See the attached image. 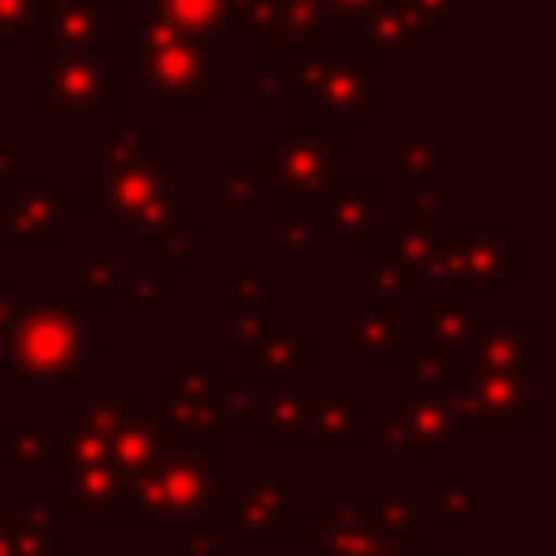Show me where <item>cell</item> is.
<instances>
[{"instance_id":"obj_1","label":"cell","mask_w":556,"mask_h":556,"mask_svg":"<svg viewBox=\"0 0 556 556\" xmlns=\"http://www.w3.org/2000/svg\"><path fill=\"white\" fill-rule=\"evenodd\" d=\"M100 304L87 295H26L22 313L9 330L0 365L30 391L78 395L83 391V356L100 352V334L83 330V317Z\"/></svg>"},{"instance_id":"obj_2","label":"cell","mask_w":556,"mask_h":556,"mask_svg":"<svg viewBox=\"0 0 556 556\" xmlns=\"http://www.w3.org/2000/svg\"><path fill=\"white\" fill-rule=\"evenodd\" d=\"M122 70L143 83V91L161 104V113L195 117L204 100L222 91L213 39L174 30L156 17H126L117 39Z\"/></svg>"},{"instance_id":"obj_3","label":"cell","mask_w":556,"mask_h":556,"mask_svg":"<svg viewBox=\"0 0 556 556\" xmlns=\"http://www.w3.org/2000/svg\"><path fill=\"white\" fill-rule=\"evenodd\" d=\"M178 169L182 161L161 152L156 161L122 174H91L74 195H65V213H96L109 239L126 230H156L178 213Z\"/></svg>"},{"instance_id":"obj_4","label":"cell","mask_w":556,"mask_h":556,"mask_svg":"<svg viewBox=\"0 0 556 556\" xmlns=\"http://www.w3.org/2000/svg\"><path fill=\"white\" fill-rule=\"evenodd\" d=\"M217 491H222V465H204V460L169 447L152 469L126 478L122 530L156 534L169 526H195Z\"/></svg>"},{"instance_id":"obj_5","label":"cell","mask_w":556,"mask_h":556,"mask_svg":"<svg viewBox=\"0 0 556 556\" xmlns=\"http://www.w3.org/2000/svg\"><path fill=\"white\" fill-rule=\"evenodd\" d=\"M517 287V243L491 213H456V235L439 243V291L508 295Z\"/></svg>"},{"instance_id":"obj_6","label":"cell","mask_w":556,"mask_h":556,"mask_svg":"<svg viewBox=\"0 0 556 556\" xmlns=\"http://www.w3.org/2000/svg\"><path fill=\"white\" fill-rule=\"evenodd\" d=\"M256 169H261V187L274 195L326 200V191L339 178V139L313 126L308 117H287L278 122L274 135L261 139Z\"/></svg>"},{"instance_id":"obj_7","label":"cell","mask_w":556,"mask_h":556,"mask_svg":"<svg viewBox=\"0 0 556 556\" xmlns=\"http://www.w3.org/2000/svg\"><path fill=\"white\" fill-rule=\"evenodd\" d=\"M226 495V534H235L243 552H295V521L304 513L300 473H243Z\"/></svg>"},{"instance_id":"obj_8","label":"cell","mask_w":556,"mask_h":556,"mask_svg":"<svg viewBox=\"0 0 556 556\" xmlns=\"http://www.w3.org/2000/svg\"><path fill=\"white\" fill-rule=\"evenodd\" d=\"M122 78L126 70L117 52H43V113H96L113 122Z\"/></svg>"},{"instance_id":"obj_9","label":"cell","mask_w":556,"mask_h":556,"mask_svg":"<svg viewBox=\"0 0 556 556\" xmlns=\"http://www.w3.org/2000/svg\"><path fill=\"white\" fill-rule=\"evenodd\" d=\"M65 243V187L61 178H17L0 208V248L9 256H56Z\"/></svg>"},{"instance_id":"obj_10","label":"cell","mask_w":556,"mask_h":556,"mask_svg":"<svg viewBox=\"0 0 556 556\" xmlns=\"http://www.w3.org/2000/svg\"><path fill=\"white\" fill-rule=\"evenodd\" d=\"M447 408L465 430H500V434H530L539 421V395L530 378H500V374H473L465 369L456 391L447 395Z\"/></svg>"},{"instance_id":"obj_11","label":"cell","mask_w":556,"mask_h":556,"mask_svg":"<svg viewBox=\"0 0 556 556\" xmlns=\"http://www.w3.org/2000/svg\"><path fill=\"white\" fill-rule=\"evenodd\" d=\"M391 543L382 530L369 526L356 495L321 491L313 513H300L295 521V552L313 556H391Z\"/></svg>"},{"instance_id":"obj_12","label":"cell","mask_w":556,"mask_h":556,"mask_svg":"<svg viewBox=\"0 0 556 556\" xmlns=\"http://www.w3.org/2000/svg\"><path fill=\"white\" fill-rule=\"evenodd\" d=\"M217 382L222 356L217 352H182L174 369L161 374V421L174 434H222L217 430Z\"/></svg>"},{"instance_id":"obj_13","label":"cell","mask_w":556,"mask_h":556,"mask_svg":"<svg viewBox=\"0 0 556 556\" xmlns=\"http://www.w3.org/2000/svg\"><path fill=\"white\" fill-rule=\"evenodd\" d=\"M122 22L117 0H43L35 39L43 52H117Z\"/></svg>"},{"instance_id":"obj_14","label":"cell","mask_w":556,"mask_h":556,"mask_svg":"<svg viewBox=\"0 0 556 556\" xmlns=\"http://www.w3.org/2000/svg\"><path fill=\"white\" fill-rule=\"evenodd\" d=\"M378 452H413L421 469H439V456L460 447V426L447 400H400L391 417L374 426Z\"/></svg>"},{"instance_id":"obj_15","label":"cell","mask_w":556,"mask_h":556,"mask_svg":"<svg viewBox=\"0 0 556 556\" xmlns=\"http://www.w3.org/2000/svg\"><path fill=\"white\" fill-rule=\"evenodd\" d=\"M534 356H539V326L530 313L478 317L465 348V369L500 374V378H534Z\"/></svg>"},{"instance_id":"obj_16","label":"cell","mask_w":556,"mask_h":556,"mask_svg":"<svg viewBox=\"0 0 556 556\" xmlns=\"http://www.w3.org/2000/svg\"><path fill=\"white\" fill-rule=\"evenodd\" d=\"M478 317L482 313L469 295L426 291V295H417V313H404V348H430L443 356H465Z\"/></svg>"},{"instance_id":"obj_17","label":"cell","mask_w":556,"mask_h":556,"mask_svg":"<svg viewBox=\"0 0 556 556\" xmlns=\"http://www.w3.org/2000/svg\"><path fill=\"white\" fill-rule=\"evenodd\" d=\"M334 343L343 356L356 361L361 374H382L395 369L404 352V313L400 308H378V304H356L334 321Z\"/></svg>"},{"instance_id":"obj_18","label":"cell","mask_w":556,"mask_h":556,"mask_svg":"<svg viewBox=\"0 0 556 556\" xmlns=\"http://www.w3.org/2000/svg\"><path fill=\"white\" fill-rule=\"evenodd\" d=\"M61 473V508L78 517V526L87 534H113L122 530V491H126V478L109 465V460H96V465H70V469H56Z\"/></svg>"},{"instance_id":"obj_19","label":"cell","mask_w":556,"mask_h":556,"mask_svg":"<svg viewBox=\"0 0 556 556\" xmlns=\"http://www.w3.org/2000/svg\"><path fill=\"white\" fill-rule=\"evenodd\" d=\"M374 243L391 261L404 265V274L413 278V295L439 291V243H443L439 217H430V213H387Z\"/></svg>"},{"instance_id":"obj_20","label":"cell","mask_w":556,"mask_h":556,"mask_svg":"<svg viewBox=\"0 0 556 556\" xmlns=\"http://www.w3.org/2000/svg\"><path fill=\"white\" fill-rule=\"evenodd\" d=\"M326 235L343 256H361L374 248L382 230V208H378V182L374 178H334L326 191Z\"/></svg>"},{"instance_id":"obj_21","label":"cell","mask_w":556,"mask_h":556,"mask_svg":"<svg viewBox=\"0 0 556 556\" xmlns=\"http://www.w3.org/2000/svg\"><path fill=\"white\" fill-rule=\"evenodd\" d=\"M374 426H378V417L361 408V395L356 391L313 395V408H308V447L304 452L348 456V452L361 447V434H369Z\"/></svg>"},{"instance_id":"obj_22","label":"cell","mask_w":556,"mask_h":556,"mask_svg":"<svg viewBox=\"0 0 556 556\" xmlns=\"http://www.w3.org/2000/svg\"><path fill=\"white\" fill-rule=\"evenodd\" d=\"M308 408H313V395L300 382L269 378L265 400H261V421H256V447L265 456L304 452L308 447Z\"/></svg>"},{"instance_id":"obj_23","label":"cell","mask_w":556,"mask_h":556,"mask_svg":"<svg viewBox=\"0 0 556 556\" xmlns=\"http://www.w3.org/2000/svg\"><path fill=\"white\" fill-rule=\"evenodd\" d=\"M0 469L4 473H56V439L30 408L0 417Z\"/></svg>"},{"instance_id":"obj_24","label":"cell","mask_w":556,"mask_h":556,"mask_svg":"<svg viewBox=\"0 0 556 556\" xmlns=\"http://www.w3.org/2000/svg\"><path fill=\"white\" fill-rule=\"evenodd\" d=\"M248 365L274 382H300L317 374V334H308L291 313H282L269 339L248 356Z\"/></svg>"},{"instance_id":"obj_25","label":"cell","mask_w":556,"mask_h":556,"mask_svg":"<svg viewBox=\"0 0 556 556\" xmlns=\"http://www.w3.org/2000/svg\"><path fill=\"white\" fill-rule=\"evenodd\" d=\"M391 374H395L400 400H447L465 374V356H443L430 348H404Z\"/></svg>"},{"instance_id":"obj_26","label":"cell","mask_w":556,"mask_h":556,"mask_svg":"<svg viewBox=\"0 0 556 556\" xmlns=\"http://www.w3.org/2000/svg\"><path fill=\"white\" fill-rule=\"evenodd\" d=\"M169 447H174V430H169L161 417L135 413V417H126V421L113 430V439H109V465H113L122 478H135V473L152 469Z\"/></svg>"},{"instance_id":"obj_27","label":"cell","mask_w":556,"mask_h":556,"mask_svg":"<svg viewBox=\"0 0 556 556\" xmlns=\"http://www.w3.org/2000/svg\"><path fill=\"white\" fill-rule=\"evenodd\" d=\"M265 387H269V378L256 374L248 361L239 369H222V382H217V430L222 434H256Z\"/></svg>"},{"instance_id":"obj_28","label":"cell","mask_w":556,"mask_h":556,"mask_svg":"<svg viewBox=\"0 0 556 556\" xmlns=\"http://www.w3.org/2000/svg\"><path fill=\"white\" fill-rule=\"evenodd\" d=\"M161 156V117H113L104 122V139H100V174H122L135 165H148Z\"/></svg>"},{"instance_id":"obj_29","label":"cell","mask_w":556,"mask_h":556,"mask_svg":"<svg viewBox=\"0 0 556 556\" xmlns=\"http://www.w3.org/2000/svg\"><path fill=\"white\" fill-rule=\"evenodd\" d=\"M195 239H200V217H195V213H174L165 226L143 230V235H139V248L161 261V274H169V278L182 282L187 274L200 269Z\"/></svg>"},{"instance_id":"obj_30","label":"cell","mask_w":556,"mask_h":556,"mask_svg":"<svg viewBox=\"0 0 556 556\" xmlns=\"http://www.w3.org/2000/svg\"><path fill=\"white\" fill-rule=\"evenodd\" d=\"M135 413H143V404H139V395H135V391L91 395L87 404H78L74 413H65V417H61V430H56V434L91 439V443H104V447H109L113 430H117L126 417H135Z\"/></svg>"},{"instance_id":"obj_31","label":"cell","mask_w":556,"mask_h":556,"mask_svg":"<svg viewBox=\"0 0 556 556\" xmlns=\"http://www.w3.org/2000/svg\"><path fill=\"white\" fill-rule=\"evenodd\" d=\"M413 295V278L404 274L400 261H391L378 243L356 256V300L378 304V308H400V300Z\"/></svg>"},{"instance_id":"obj_32","label":"cell","mask_w":556,"mask_h":556,"mask_svg":"<svg viewBox=\"0 0 556 556\" xmlns=\"http://www.w3.org/2000/svg\"><path fill=\"white\" fill-rule=\"evenodd\" d=\"M434 521L443 534H469L478 526V473L443 469L434 482Z\"/></svg>"},{"instance_id":"obj_33","label":"cell","mask_w":556,"mask_h":556,"mask_svg":"<svg viewBox=\"0 0 556 556\" xmlns=\"http://www.w3.org/2000/svg\"><path fill=\"white\" fill-rule=\"evenodd\" d=\"M356 35L382 56H417V48H421V35L408 26V17L400 13V4L395 0H378L361 22H356Z\"/></svg>"},{"instance_id":"obj_34","label":"cell","mask_w":556,"mask_h":556,"mask_svg":"<svg viewBox=\"0 0 556 556\" xmlns=\"http://www.w3.org/2000/svg\"><path fill=\"white\" fill-rule=\"evenodd\" d=\"M143 17H156V22L174 26V30L200 35V39L230 35L226 0H148V13Z\"/></svg>"},{"instance_id":"obj_35","label":"cell","mask_w":556,"mask_h":556,"mask_svg":"<svg viewBox=\"0 0 556 556\" xmlns=\"http://www.w3.org/2000/svg\"><path fill=\"white\" fill-rule=\"evenodd\" d=\"M395 156H400V174L404 178H426V182H439L447 174H456V139L452 135H400L395 143Z\"/></svg>"},{"instance_id":"obj_36","label":"cell","mask_w":556,"mask_h":556,"mask_svg":"<svg viewBox=\"0 0 556 556\" xmlns=\"http://www.w3.org/2000/svg\"><path fill=\"white\" fill-rule=\"evenodd\" d=\"M261 195H265V187H261L256 156L226 152L217 161V208L226 217H239V213H252L261 204Z\"/></svg>"},{"instance_id":"obj_37","label":"cell","mask_w":556,"mask_h":556,"mask_svg":"<svg viewBox=\"0 0 556 556\" xmlns=\"http://www.w3.org/2000/svg\"><path fill=\"white\" fill-rule=\"evenodd\" d=\"M326 239V204L313 195H282L278 200V243L291 256H304L313 243Z\"/></svg>"},{"instance_id":"obj_38","label":"cell","mask_w":556,"mask_h":556,"mask_svg":"<svg viewBox=\"0 0 556 556\" xmlns=\"http://www.w3.org/2000/svg\"><path fill=\"white\" fill-rule=\"evenodd\" d=\"M278 308H222V330H217V339H222V352L217 356H239V361H248L265 339H269V330L278 326Z\"/></svg>"},{"instance_id":"obj_39","label":"cell","mask_w":556,"mask_h":556,"mask_svg":"<svg viewBox=\"0 0 556 556\" xmlns=\"http://www.w3.org/2000/svg\"><path fill=\"white\" fill-rule=\"evenodd\" d=\"M278 278L261 269L256 256H243L239 274L222 278V308H278Z\"/></svg>"},{"instance_id":"obj_40","label":"cell","mask_w":556,"mask_h":556,"mask_svg":"<svg viewBox=\"0 0 556 556\" xmlns=\"http://www.w3.org/2000/svg\"><path fill=\"white\" fill-rule=\"evenodd\" d=\"M356 504L369 517V526L382 530L387 539H400V534L417 530V504L404 491H361Z\"/></svg>"},{"instance_id":"obj_41","label":"cell","mask_w":556,"mask_h":556,"mask_svg":"<svg viewBox=\"0 0 556 556\" xmlns=\"http://www.w3.org/2000/svg\"><path fill=\"white\" fill-rule=\"evenodd\" d=\"M395 213H430V217H456V191H443L439 182L426 178H404L395 182Z\"/></svg>"},{"instance_id":"obj_42","label":"cell","mask_w":556,"mask_h":556,"mask_svg":"<svg viewBox=\"0 0 556 556\" xmlns=\"http://www.w3.org/2000/svg\"><path fill=\"white\" fill-rule=\"evenodd\" d=\"M178 278H169V274H161V269H152V274H135V278H122V287H117V304H122V313L126 317H135V313H148V308H156V304H165L169 295H178Z\"/></svg>"},{"instance_id":"obj_43","label":"cell","mask_w":556,"mask_h":556,"mask_svg":"<svg viewBox=\"0 0 556 556\" xmlns=\"http://www.w3.org/2000/svg\"><path fill=\"white\" fill-rule=\"evenodd\" d=\"M13 517L30 534H39V539H48V543L61 547V517H65V508H61V495L56 491H26L17 500V508H13Z\"/></svg>"},{"instance_id":"obj_44","label":"cell","mask_w":556,"mask_h":556,"mask_svg":"<svg viewBox=\"0 0 556 556\" xmlns=\"http://www.w3.org/2000/svg\"><path fill=\"white\" fill-rule=\"evenodd\" d=\"M39 4L43 0H0V52L4 56L17 61L26 52V39H35Z\"/></svg>"},{"instance_id":"obj_45","label":"cell","mask_w":556,"mask_h":556,"mask_svg":"<svg viewBox=\"0 0 556 556\" xmlns=\"http://www.w3.org/2000/svg\"><path fill=\"white\" fill-rule=\"evenodd\" d=\"M395 4L421 39H452L456 35V0H395Z\"/></svg>"},{"instance_id":"obj_46","label":"cell","mask_w":556,"mask_h":556,"mask_svg":"<svg viewBox=\"0 0 556 556\" xmlns=\"http://www.w3.org/2000/svg\"><path fill=\"white\" fill-rule=\"evenodd\" d=\"M278 9L282 0H226V13H230V35H252V39H269L278 30Z\"/></svg>"},{"instance_id":"obj_47","label":"cell","mask_w":556,"mask_h":556,"mask_svg":"<svg viewBox=\"0 0 556 556\" xmlns=\"http://www.w3.org/2000/svg\"><path fill=\"white\" fill-rule=\"evenodd\" d=\"M78 274L87 282V300H96V304H104V295H117V287L126 278L117 252H91V256H83L78 261Z\"/></svg>"},{"instance_id":"obj_48","label":"cell","mask_w":556,"mask_h":556,"mask_svg":"<svg viewBox=\"0 0 556 556\" xmlns=\"http://www.w3.org/2000/svg\"><path fill=\"white\" fill-rule=\"evenodd\" d=\"M56 552H61L56 543L30 534L13 513L0 508V556H56Z\"/></svg>"},{"instance_id":"obj_49","label":"cell","mask_w":556,"mask_h":556,"mask_svg":"<svg viewBox=\"0 0 556 556\" xmlns=\"http://www.w3.org/2000/svg\"><path fill=\"white\" fill-rule=\"evenodd\" d=\"M22 300H26L22 278H17V274H0V352H4V343H9V330H13L17 313H22Z\"/></svg>"},{"instance_id":"obj_50","label":"cell","mask_w":556,"mask_h":556,"mask_svg":"<svg viewBox=\"0 0 556 556\" xmlns=\"http://www.w3.org/2000/svg\"><path fill=\"white\" fill-rule=\"evenodd\" d=\"M317 17H343V22H361L378 0H304Z\"/></svg>"},{"instance_id":"obj_51","label":"cell","mask_w":556,"mask_h":556,"mask_svg":"<svg viewBox=\"0 0 556 556\" xmlns=\"http://www.w3.org/2000/svg\"><path fill=\"white\" fill-rule=\"evenodd\" d=\"M17 156H22V139L17 135H0V200L17 187Z\"/></svg>"},{"instance_id":"obj_52","label":"cell","mask_w":556,"mask_h":556,"mask_svg":"<svg viewBox=\"0 0 556 556\" xmlns=\"http://www.w3.org/2000/svg\"><path fill=\"white\" fill-rule=\"evenodd\" d=\"M178 556H222V534L191 526V530L182 534V543H178Z\"/></svg>"},{"instance_id":"obj_53","label":"cell","mask_w":556,"mask_h":556,"mask_svg":"<svg viewBox=\"0 0 556 556\" xmlns=\"http://www.w3.org/2000/svg\"><path fill=\"white\" fill-rule=\"evenodd\" d=\"M56 556H100V552L96 547H61Z\"/></svg>"},{"instance_id":"obj_54","label":"cell","mask_w":556,"mask_h":556,"mask_svg":"<svg viewBox=\"0 0 556 556\" xmlns=\"http://www.w3.org/2000/svg\"><path fill=\"white\" fill-rule=\"evenodd\" d=\"M439 556H478L473 547H452V552H439Z\"/></svg>"},{"instance_id":"obj_55","label":"cell","mask_w":556,"mask_h":556,"mask_svg":"<svg viewBox=\"0 0 556 556\" xmlns=\"http://www.w3.org/2000/svg\"><path fill=\"white\" fill-rule=\"evenodd\" d=\"M0 486H4V469H0Z\"/></svg>"},{"instance_id":"obj_56","label":"cell","mask_w":556,"mask_h":556,"mask_svg":"<svg viewBox=\"0 0 556 556\" xmlns=\"http://www.w3.org/2000/svg\"><path fill=\"white\" fill-rule=\"evenodd\" d=\"M0 504H4V486H0Z\"/></svg>"}]
</instances>
